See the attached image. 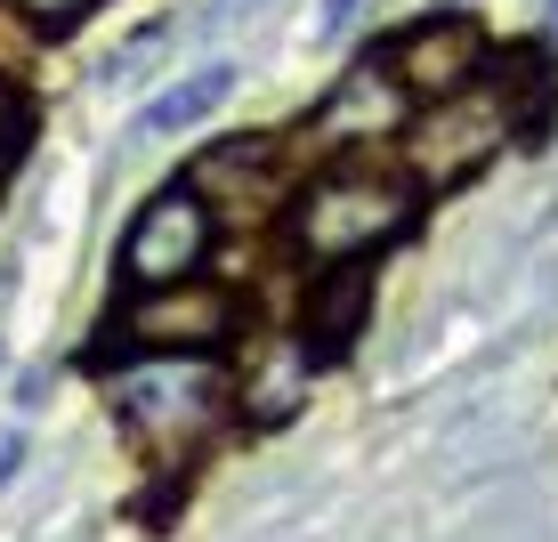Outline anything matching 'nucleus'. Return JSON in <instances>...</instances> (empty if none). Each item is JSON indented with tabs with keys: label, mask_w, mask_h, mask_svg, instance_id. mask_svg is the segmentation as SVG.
Segmentation results:
<instances>
[{
	"label": "nucleus",
	"mask_w": 558,
	"mask_h": 542,
	"mask_svg": "<svg viewBox=\"0 0 558 542\" xmlns=\"http://www.w3.org/2000/svg\"><path fill=\"white\" fill-rule=\"evenodd\" d=\"M413 179H389L373 162H332L316 186H300L292 236L316 267H373V251H389L413 227Z\"/></svg>",
	"instance_id": "1"
},
{
	"label": "nucleus",
	"mask_w": 558,
	"mask_h": 542,
	"mask_svg": "<svg viewBox=\"0 0 558 542\" xmlns=\"http://www.w3.org/2000/svg\"><path fill=\"white\" fill-rule=\"evenodd\" d=\"M210 236H219L210 203H203L186 179H170L162 195L130 219V236H122V276H130V292H170V284H195L203 267H210Z\"/></svg>",
	"instance_id": "2"
},
{
	"label": "nucleus",
	"mask_w": 558,
	"mask_h": 542,
	"mask_svg": "<svg viewBox=\"0 0 558 542\" xmlns=\"http://www.w3.org/2000/svg\"><path fill=\"white\" fill-rule=\"evenodd\" d=\"M113 357H210V348L235 340V292H219V284H170V292H138L113 316Z\"/></svg>",
	"instance_id": "3"
},
{
	"label": "nucleus",
	"mask_w": 558,
	"mask_h": 542,
	"mask_svg": "<svg viewBox=\"0 0 558 542\" xmlns=\"http://www.w3.org/2000/svg\"><path fill=\"white\" fill-rule=\"evenodd\" d=\"M486 65H494V49H486V33H477L461 9L421 16V25H405L389 49H380V73H389L405 98H429V106L470 98V89L486 82Z\"/></svg>",
	"instance_id": "4"
},
{
	"label": "nucleus",
	"mask_w": 558,
	"mask_h": 542,
	"mask_svg": "<svg viewBox=\"0 0 558 542\" xmlns=\"http://www.w3.org/2000/svg\"><path fill=\"white\" fill-rule=\"evenodd\" d=\"M219 413H227V381L203 357H170V364H146V373L122 381V421L146 445H162V454L170 445H195Z\"/></svg>",
	"instance_id": "5"
},
{
	"label": "nucleus",
	"mask_w": 558,
	"mask_h": 542,
	"mask_svg": "<svg viewBox=\"0 0 558 542\" xmlns=\"http://www.w3.org/2000/svg\"><path fill=\"white\" fill-rule=\"evenodd\" d=\"M502 138H510V130H502V113H494L486 89L437 106L429 122H405V154H413V179H421V186H461Z\"/></svg>",
	"instance_id": "6"
},
{
	"label": "nucleus",
	"mask_w": 558,
	"mask_h": 542,
	"mask_svg": "<svg viewBox=\"0 0 558 542\" xmlns=\"http://www.w3.org/2000/svg\"><path fill=\"white\" fill-rule=\"evenodd\" d=\"M405 122H413V98L380 65H356V73H340V89L316 106L307 146H316V154H356L373 138H405Z\"/></svg>",
	"instance_id": "7"
},
{
	"label": "nucleus",
	"mask_w": 558,
	"mask_h": 542,
	"mask_svg": "<svg viewBox=\"0 0 558 542\" xmlns=\"http://www.w3.org/2000/svg\"><path fill=\"white\" fill-rule=\"evenodd\" d=\"M373 324V267H307V300H300V364H340L356 348V333Z\"/></svg>",
	"instance_id": "8"
},
{
	"label": "nucleus",
	"mask_w": 558,
	"mask_h": 542,
	"mask_svg": "<svg viewBox=\"0 0 558 542\" xmlns=\"http://www.w3.org/2000/svg\"><path fill=\"white\" fill-rule=\"evenodd\" d=\"M292 179H300V154L283 138H219L195 170H186V186H195L203 203L219 195V186H235V203L243 195H252V203H283Z\"/></svg>",
	"instance_id": "9"
},
{
	"label": "nucleus",
	"mask_w": 558,
	"mask_h": 542,
	"mask_svg": "<svg viewBox=\"0 0 558 542\" xmlns=\"http://www.w3.org/2000/svg\"><path fill=\"white\" fill-rule=\"evenodd\" d=\"M227 98H235V65H227V57H210V65H195L186 82H170L162 98L138 113V138H170V130H195V122H210V113H219Z\"/></svg>",
	"instance_id": "10"
},
{
	"label": "nucleus",
	"mask_w": 558,
	"mask_h": 542,
	"mask_svg": "<svg viewBox=\"0 0 558 542\" xmlns=\"http://www.w3.org/2000/svg\"><path fill=\"white\" fill-rule=\"evenodd\" d=\"M300 389H307V364H300V348H292V357L276 364V373L243 381V397H259V405H252L259 421H283V413H292V405H300Z\"/></svg>",
	"instance_id": "11"
},
{
	"label": "nucleus",
	"mask_w": 558,
	"mask_h": 542,
	"mask_svg": "<svg viewBox=\"0 0 558 542\" xmlns=\"http://www.w3.org/2000/svg\"><path fill=\"white\" fill-rule=\"evenodd\" d=\"M9 9L25 16V25H41V33H65V25H82L98 0H9Z\"/></svg>",
	"instance_id": "12"
},
{
	"label": "nucleus",
	"mask_w": 558,
	"mask_h": 542,
	"mask_svg": "<svg viewBox=\"0 0 558 542\" xmlns=\"http://www.w3.org/2000/svg\"><path fill=\"white\" fill-rule=\"evenodd\" d=\"M16 130H25V106H16L9 89H0V138H16Z\"/></svg>",
	"instance_id": "13"
},
{
	"label": "nucleus",
	"mask_w": 558,
	"mask_h": 542,
	"mask_svg": "<svg viewBox=\"0 0 558 542\" xmlns=\"http://www.w3.org/2000/svg\"><path fill=\"white\" fill-rule=\"evenodd\" d=\"M210 9H219V16H227V9H235V0H210ZM243 9H252V0H243Z\"/></svg>",
	"instance_id": "14"
},
{
	"label": "nucleus",
	"mask_w": 558,
	"mask_h": 542,
	"mask_svg": "<svg viewBox=\"0 0 558 542\" xmlns=\"http://www.w3.org/2000/svg\"><path fill=\"white\" fill-rule=\"evenodd\" d=\"M550 25H558V0H550Z\"/></svg>",
	"instance_id": "15"
}]
</instances>
